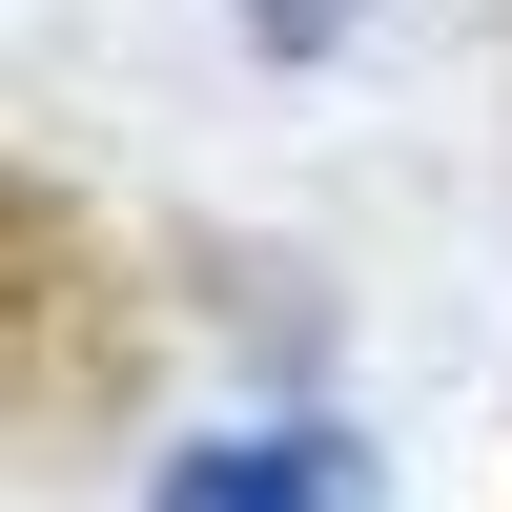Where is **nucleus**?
<instances>
[{"mask_svg":"<svg viewBox=\"0 0 512 512\" xmlns=\"http://www.w3.org/2000/svg\"><path fill=\"white\" fill-rule=\"evenodd\" d=\"M246 21H267V62H328V21H349V0H246Z\"/></svg>","mask_w":512,"mask_h":512,"instance_id":"2","label":"nucleus"},{"mask_svg":"<svg viewBox=\"0 0 512 512\" xmlns=\"http://www.w3.org/2000/svg\"><path fill=\"white\" fill-rule=\"evenodd\" d=\"M144 512H369V451L349 431H246V451H185Z\"/></svg>","mask_w":512,"mask_h":512,"instance_id":"1","label":"nucleus"}]
</instances>
